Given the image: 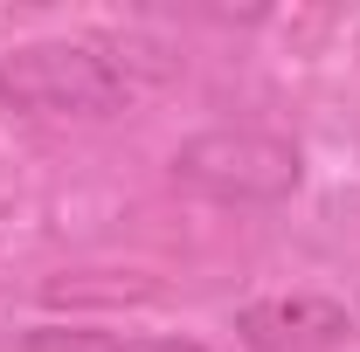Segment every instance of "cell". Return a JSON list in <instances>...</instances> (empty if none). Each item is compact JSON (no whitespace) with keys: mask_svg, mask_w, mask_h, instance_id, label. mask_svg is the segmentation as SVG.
<instances>
[{"mask_svg":"<svg viewBox=\"0 0 360 352\" xmlns=\"http://www.w3.org/2000/svg\"><path fill=\"white\" fill-rule=\"evenodd\" d=\"M236 339L250 352H333L354 339V311L326 290H284L236 311Z\"/></svg>","mask_w":360,"mask_h":352,"instance_id":"3957f363","label":"cell"},{"mask_svg":"<svg viewBox=\"0 0 360 352\" xmlns=\"http://www.w3.org/2000/svg\"><path fill=\"white\" fill-rule=\"evenodd\" d=\"M132 104V76L118 55L97 42H21L0 55V111L35 118V125H90V118H118Z\"/></svg>","mask_w":360,"mask_h":352,"instance_id":"6da1fadb","label":"cell"},{"mask_svg":"<svg viewBox=\"0 0 360 352\" xmlns=\"http://www.w3.org/2000/svg\"><path fill=\"white\" fill-rule=\"evenodd\" d=\"M104 352H208L201 339H111Z\"/></svg>","mask_w":360,"mask_h":352,"instance_id":"277c9868","label":"cell"},{"mask_svg":"<svg viewBox=\"0 0 360 352\" xmlns=\"http://www.w3.org/2000/svg\"><path fill=\"white\" fill-rule=\"evenodd\" d=\"M167 173L180 194L215 208H284L305 187V152L270 125H208L174 145Z\"/></svg>","mask_w":360,"mask_h":352,"instance_id":"7a4b0ae2","label":"cell"}]
</instances>
